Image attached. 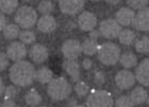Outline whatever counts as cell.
Instances as JSON below:
<instances>
[{
    "instance_id": "obj_1",
    "label": "cell",
    "mask_w": 149,
    "mask_h": 107,
    "mask_svg": "<svg viewBox=\"0 0 149 107\" xmlns=\"http://www.w3.org/2000/svg\"><path fill=\"white\" fill-rule=\"evenodd\" d=\"M10 79L13 84L27 87L36 80V71L31 63L26 61H17L10 69Z\"/></svg>"
},
{
    "instance_id": "obj_2",
    "label": "cell",
    "mask_w": 149,
    "mask_h": 107,
    "mask_svg": "<svg viewBox=\"0 0 149 107\" xmlns=\"http://www.w3.org/2000/svg\"><path fill=\"white\" fill-rule=\"evenodd\" d=\"M72 92V86L64 77H54L48 84L47 93L53 101H63L68 98Z\"/></svg>"
},
{
    "instance_id": "obj_3",
    "label": "cell",
    "mask_w": 149,
    "mask_h": 107,
    "mask_svg": "<svg viewBox=\"0 0 149 107\" xmlns=\"http://www.w3.org/2000/svg\"><path fill=\"white\" fill-rule=\"evenodd\" d=\"M99 61L106 66H113L119 61L120 48L114 43H104L100 45L97 51Z\"/></svg>"
},
{
    "instance_id": "obj_4",
    "label": "cell",
    "mask_w": 149,
    "mask_h": 107,
    "mask_svg": "<svg viewBox=\"0 0 149 107\" xmlns=\"http://www.w3.org/2000/svg\"><path fill=\"white\" fill-rule=\"evenodd\" d=\"M14 19L17 26L24 29H29L37 22V14L31 6H22L17 9Z\"/></svg>"
},
{
    "instance_id": "obj_5",
    "label": "cell",
    "mask_w": 149,
    "mask_h": 107,
    "mask_svg": "<svg viewBox=\"0 0 149 107\" xmlns=\"http://www.w3.org/2000/svg\"><path fill=\"white\" fill-rule=\"evenodd\" d=\"M114 101L110 92L93 90L86 99V107H113Z\"/></svg>"
},
{
    "instance_id": "obj_6",
    "label": "cell",
    "mask_w": 149,
    "mask_h": 107,
    "mask_svg": "<svg viewBox=\"0 0 149 107\" xmlns=\"http://www.w3.org/2000/svg\"><path fill=\"white\" fill-rule=\"evenodd\" d=\"M120 32H121V26L115 19L109 18L100 22L99 33L104 38H108V39L116 38V37L119 36Z\"/></svg>"
},
{
    "instance_id": "obj_7",
    "label": "cell",
    "mask_w": 149,
    "mask_h": 107,
    "mask_svg": "<svg viewBox=\"0 0 149 107\" xmlns=\"http://www.w3.org/2000/svg\"><path fill=\"white\" fill-rule=\"evenodd\" d=\"M62 53L66 59L76 61L82 53L81 43L77 39H67L62 45Z\"/></svg>"
},
{
    "instance_id": "obj_8",
    "label": "cell",
    "mask_w": 149,
    "mask_h": 107,
    "mask_svg": "<svg viewBox=\"0 0 149 107\" xmlns=\"http://www.w3.org/2000/svg\"><path fill=\"white\" fill-rule=\"evenodd\" d=\"M135 75L131 71L124 69V70L118 71L115 75V83L116 86L121 90H127V89L132 88L135 84Z\"/></svg>"
},
{
    "instance_id": "obj_9",
    "label": "cell",
    "mask_w": 149,
    "mask_h": 107,
    "mask_svg": "<svg viewBox=\"0 0 149 107\" xmlns=\"http://www.w3.org/2000/svg\"><path fill=\"white\" fill-rule=\"evenodd\" d=\"M6 55L15 63L22 61L27 55V48L22 41H13L6 48Z\"/></svg>"
},
{
    "instance_id": "obj_10",
    "label": "cell",
    "mask_w": 149,
    "mask_h": 107,
    "mask_svg": "<svg viewBox=\"0 0 149 107\" xmlns=\"http://www.w3.org/2000/svg\"><path fill=\"white\" fill-rule=\"evenodd\" d=\"M85 3L82 0H61L59 8L61 12L67 15H76L83 10Z\"/></svg>"
},
{
    "instance_id": "obj_11",
    "label": "cell",
    "mask_w": 149,
    "mask_h": 107,
    "mask_svg": "<svg viewBox=\"0 0 149 107\" xmlns=\"http://www.w3.org/2000/svg\"><path fill=\"white\" fill-rule=\"evenodd\" d=\"M78 26L82 31L92 32L97 26V17L92 12L81 13L78 17Z\"/></svg>"
},
{
    "instance_id": "obj_12",
    "label": "cell",
    "mask_w": 149,
    "mask_h": 107,
    "mask_svg": "<svg viewBox=\"0 0 149 107\" xmlns=\"http://www.w3.org/2000/svg\"><path fill=\"white\" fill-rule=\"evenodd\" d=\"M134 18H135V13L133 10H131L128 6H124L118 10L115 14V20L120 26H131L133 25Z\"/></svg>"
},
{
    "instance_id": "obj_13",
    "label": "cell",
    "mask_w": 149,
    "mask_h": 107,
    "mask_svg": "<svg viewBox=\"0 0 149 107\" xmlns=\"http://www.w3.org/2000/svg\"><path fill=\"white\" fill-rule=\"evenodd\" d=\"M29 55L30 58L34 61L35 64H42L48 58V49L44 45L40 43H35L29 50Z\"/></svg>"
},
{
    "instance_id": "obj_14",
    "label": "cell",
    "mask_w": 149,
    "mask_h": 107,
    "mask_svg": "<svg viewBox=\"0 0 149 107\" xmlns=\"http://www.w3.org/2000/svg\"><path fill=\"white\" fill-rule=\"evenodd\" d=\"M133 27L139 31H149V6L142 11H139V13L135 14Z\"/></svg>"
},
{
    "instance_id": "obj_15",
    "label": "cell",
    "mask_w": 149,
    "mask_h": 107,
    "mask_svg": "<svg viewBox=\"0 0 149 107\" xmlns=\"http://www.w3.org/2000/svg\"><path fill=\"white\" fill-rule=\"evenodd\" d=\"M135 79L144 86L149 87V58L141 61L135 70Z\"/></svg>"
},
{
    "instance_id": "obj_16",
    "label": "cell",
    "mask_w": 149,
    "mask_h": 107,
    "mask_svg": "<svg viewBox=\"0 0 149 107\" xmlns=\"http://www.w3.org/2000/svg\"><path fill=\"white\" fill-rule=\"evenodd\" d=\"M56 20L51 15H43L37 20V29L42 33H51L56 30Z\"/></svg>"
},
{
    "instance_id": "obj_17",
    "label": "cell",
    "mask_w": 149,
    "mask_h": 107,
    "mask_svg": "<svg viewBox=\"0 0 149 107\" xmlns=\"http://www.w3.org/2000/svg\"><path fill=\"white\" fill-rule=\"evenodd\" d=\"M63 68L72 77L74 82H79L80 79V65L74 59H65L63 63Z\"/></svg>"
},
{
    "instance_id": "obj_18",
    "label": "cell",
    "mask_w": 149,
    "mask_h": 107,
    "mask_svg": "<svg viewBox=\"0 0 149 107\" xmlns=\"http://www.w3.org/2000/svg\"><path fill=\"white\" fill-rule=\"evenodd\" d=\"M129 98H130L131 102H132L133 105H141L147 101L148 93H147V91L143 87L139 86V87H135V88L131 91Z\"/></svg>"
},
{
    "instance_id": "obj_19",
    "label": "cell",
    "mask_w": 149,
    "mask_h": 107,
    "mask_svg": "<svg viewBox=\"0 0 149 107\" xmlns=\"http://www.w3.org/2000/svg\"><path fill=\"white\" fill-rule=\"evenodd\" d=\"M25 102L30 107H37L42 102V95L36 89H31L26 93Z\"/></svg>"
},
{
    "instance_id": "obj_20",
    "label": "cell",
    "mask_w": 149,
    "mask_h": 107,
    "mask_svg": "<svg viewBox=\"0 0 149 107\" xmlns=\"http://www.w3.org/2000/svg\"><path fill=\"white\" fill-rule=\"evenodd\" d=\"M81 46H82V52L85 55H88V56L96 54L97 51H98V48H99L97 40L92 39L90 37L84 40L83 43H81Z\"/></svg>"
},
{
    "instance_id": "obj_21",
    "label": "cell",
    "mask_w": 149,
    "mask_h": 107,
    "mask_svg": "<svg viewBox=\"0 0 149 107\" xmlns=\"http://www.w3.org/2000/svg\"><path fill=\"white\" fill-rule=\"evenodd\" d=\"M53 79V72L48 67H42L36 71V80L40 84H49Z\"/></svg>"
},
{
    "instance_id": "obj_22",
    "label": "cell",
    "mask_w": 149,
    "mask_h": 107,
    "mask_svg": "<svg viewBox=\"0 0 149 107\" xmlns=\"http://www.w3.org/2000/svg\"><path fill=\"white\" fill-rule=\"evenodd\" d=\"M118 39L123 45H126V46H130L135 41L136 39V34L135 32L132 30H129V29H126V30H121L119 36H118Z\"/></svg>"
},
{
    "instance_id": "obj_23",
    "label": "cell",
    "mask_w": 149,
    "mask_h": 107,
    "mask_svg": "<svg viewBox=\"0 0 149 107\" xmlns=\"http://www.w3.org/2000/svg\"><path fill=\"white\" fill-rule=\"evenodd\" d=\"M119 61L125 68H132L137 64V57L132 52H125L120 54Z\"/></svg>"
},
{
    "instance_id": "obj_24",
    "label": "cell",
    "mask_w": 149,
    "mask_h": 107,
    "mask_svg": "<svg viewBox=\"0 0 149 107\" xmlns=\"http://www.w3.org/2000/svg\"><path fill=\"white\" fill-rule=\"evenodd\" d=\"M19 34H20V31H19L18 26L14 25V23L6 25V27L3 30V36L9 40H13L19 37Z\"/></svg>"
},
{
    "instance_id": "obj_25",
    "label": "cell",
    "mask_w": 149,
    "mask_h": 107,
    "mask_svg": "<svg viewBox=\"0 0 149 107\" xmlns=\"http://www.w3.org/2000/svg\"><path fill=\"white\" fill-rule=\"evenodd\" d=\"M18 6L16 0H0V11L4 14H12Z\"/></svg>"
},
{
    "instance_id": "obj_26",
    "label": "cell",
    "mask_w": 149,
    "mask_h": 107,
    "mask_svg": "<svg viewBox=\"0 0 149 107\" xmlns=\"http://www.w3.org/2000/svg\"><path fill=\"white\" fill-rule=\"evenodd\" d=\"M135 50L140 53H149V37L143 36L135 41Z\"/></svg>"
},
{
    "instance_id": "obj_27",
    "label": "cell",
    "mask_w": 149,
    "mask_h": 107,
    "mask_svg": "<svg viewBox=\"0 0 149 107\" xmlns=\"http://www.w3.org/2000/svg\"><path fill=\"white\" fill-rule=\"evenodd\" d=\"M37 9L43 15H50V13H52L53 9H54V4H53L52 1H49V0H44V1H40L38 3V6Z\"/></svg>"
},
{
    "instance_id": "obj_28",
    "label": "cell",
    "mask_w": 149,
    "mask_h": 107,
    "mask_svg": "<svg viewBox=\"0 0 149 107\" xmlns=\"http://www.w3.org/2000/svg\"><path fill=\"white\" fill-rule=\"evenodd\" d=\"M19 38H20V41H22L24 45H30V43H34L36 37H35V34L33 31H22L19 34Z\"/></svg>"
},
{
    "instance_id": "obj_29",
    "label": "cell",
    "mask_w": 149,
    "mask_h": 107,
    "mask_svg": "<svg viewBox=\"0 0 149 107\" xmlns=\"http://www.w3.org/2000/svg\"><path fill=\"white\" fill-rule=\"evenodd\" d=\"M74 91H76V93H77V95L79 98H83V97H85L88 93L90 87H88V85H87L86 83L79 81L74 85Z\"/></svg>"
},
{
    "instance_id": "obj_30",
    "label": "cell",
    "mask_w": 149,
    "mask_h": 107,
    "mask_svg": "<svg viewBox=\"0 0 149 107\" xmlns=\"http://www.w3.org/2000/svg\"><path fill=\"white\" fill-rule=\"evenodd\" d=\"M148 3L149 2L147 0H130V1H127V6L133 11L134 10L142 11L148 6Z\"/></svg>"
},
{
    "instance_id": "obj_31",
    "label": "cell",
    "mask_w": 149,
    "mask_h": 107,
    "mask_svg": "<svg viewBox=\"0 0 149 107\" xmlns=\"http://www.w3.org/2000/svg\"><path fill=\"white\" fill-rule=\"evenodd\" d=\"M129 95H121L115 101V107H133Z\"/></svg>"
},
{
    "instance_id": "obj_32",
    "label": "cell",
    "mask_w": 149,
    "mask_h": 107,
    "mask_svg": "<svg viewBox=\"0 0 149 107\" xmlns=\"http://www.w3.org/2000/svg\"><path fill=\"white\" fill-rule=\"evenodd\" d=\"M4 100H10V99H13L17 93V89L15 88V86L10 85L8 86L6 89H4Z\"/></svg>"
},
{
    "instance_id": "obj_33",
    "label": "cell",
    "mask_w": 149,
    "mask_h": 107,
    "mask_svg": "<svg viewBox=\"0 0 149 107\" xmlns=\"http://www.w3.org/2000/svg\"><path fill=\"white\" fill-rule=\"evenodd\" d=\"M9 66V57L6 53L0 52V71L6 70Z\"/></svg>"
},
{
    "instance_id": "obj_34",
    "label": "cell",
    "mask_w": 149,
    "mask_h": 107,
    "mask_svg": "<svg viewBox=\"0 0 149 107\" xmlns=\"http://www.w3.org/2000/svg\"><path fill=\"white\" fill-rule=\"evenodd\" d=\"M104 81H106V75H104V73H103L102 71H98V72L95 73V82L97 84L101 85V84L104 83Z\"/></svg>"
},
{
    "instance_id": "obj_35",
    "label": "cell",
    "mask_w": 149,
    "mask_h": 107,
    "mask_svg": "<svg viewBox=\"0 0 149 107\" xmlns=\"http://www.w3.org/2000/svg\"><path fill=\"white\" fill-rule=\"evenodd\" d=\"M92 66H93V61H92V59H90V58H84L83 61H82V67H83V69L88 70V69L92 68Z\"/></svg>"
},
{
    "instance_id": "obj_36",
    "label": "cell",
    "mask_w": 149,
    "mask_h": 107,
    "mask_svg": "<svg viewBox=\"0 0 149 107\" xmlns=\"http://www.w3.org/2000/svg\"><path fill=\"white\" fill-rule=\"evenodd\" d=\"M6 27V19L3 13L0 12V31H3Z\"/></svg>"
},
{
    "instance_id": "obj_37",
    "label": "cell",
    "mask_w": 149,
    "mask_h": 107,
    "mask_svg": "<svg viewBox=\"0 0 149 107\" xmlns=\"http://www.w3.org/2000/svg\"><path fill=\"white\" fill-rule=\"evenodd\" d=\"M2 107H16L15 102H14V100H13V99H10V100H4Z\"/></svg>"
},
{
    "instance_id": "obj_38",
    "label": "cell",
    "mask_w": 149,
    "mask_h": 107,
    "mask_svg": "<svg viewBox=\"0 0 149 107\" xmlns=\"http://www.w3.org/2000/svg\"><path fill=\"white\" fill-rule=\"evenodd\" d=\"M100 35L99 31H96V30H93L92 32L90 33V38H92V39H95L97 40V38H98V36Z\"/></svg>"
},
{
    "instance_id": "obj_39",
    "label": "cell",
    "mask_w": 149,
    "mask_h": 107,
    "mask_svg": "<svg viewBox=\"0 0 149 107\" xmlns=\"http://www.w3.org/2000/svg\"><path fill=\"white\" fill-rule=\"evenodd\" d=\"M4 85H3V82H2V80L0 79V97L2 95V93L4 92Z\"/></svg>"
},
{
    "instance_id": "obj_40",
    "label": "cell",
    "mask_w": 149,
    "mask_h": 107,
    "mask_svg": "<svg viewBox=\"0 0 149 107\" xmlns=\"http://www.w3.org/2000/svg\"><path fill=\"white\" fill-rule=\"evenodd\" d=\"M70 107H84L82 104H77V103H74Z\"/></svg>"
},
{
    "instance_id": "obj_41",
    "label": "cell",
    "mask_w": 149,
    "mask_h": 107,
    "mask_svg": "<svg viewBox=\"0 0 149 107\" xmlns=\"http://www.w3.org/2000/svg\"><path fill=\"white\" fill-rule=\"evenodd\" d=\"M108 3H110V4H118L119 1H108Z\"/></svg>"
},
{
    "instance_id": "obj_42",
    "label": "cell",
    "mask_w": 149,
    "mask_h": 107,
    "mask_svg": "<svg viewBox=\"0 0 149 107\" xmlns=\"http://www.w3.org/2000/svg\"><path fill=\"white\" fill-rule=\"evenodd\" d=\"M146 102L148 103V105H149V97H148V99H147V101H146Z\"/></svg>"
},
{
    "instance_id": "obj_43",
    "label": "cell",
    "mask_w": 149,
    "mask_h": 107,
    "mask_svg": "<svg viewBox=\"0 0 149 107\" xmlns=\"http://www.w3.org/2000/svg\"><path fill=\"white\" fill-rule=\"evenodd\" d=\"M40 107H47V106H40Z\"/></svg>"
},
{
    "instance_id": "obj_44",
    "label": "cell",
    "mask_w": 149,
    "mask_h": 107,
    "mask_svg": "<svg viewBox=\"0 0 149 107\" xmlns=\"http://www.w3.org/2000/svg\"><path fill=\"white\" fill-rule=\"evenodd\" d=\"M0 107H1V105H0Z\"/></svg>"
},
{
    "instance_id": "obj_45",
    "label": "cell",
    "mask_w": 149,
    "mask_h": 107,
    "mask_svg": "<svg viewBox=\"0 0 149 107\" xmlns=\"http://www.w3.org/2000/svg\"><path fill=\"white\" fill-rule=\"evenodd\" d=\"M16 107H17V106H16Z\"/></svg>"
}]
</instances>
